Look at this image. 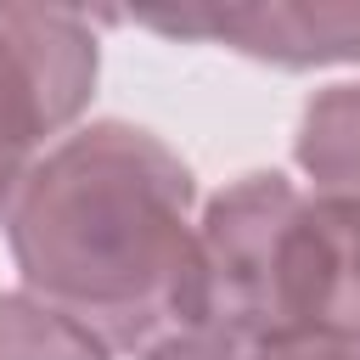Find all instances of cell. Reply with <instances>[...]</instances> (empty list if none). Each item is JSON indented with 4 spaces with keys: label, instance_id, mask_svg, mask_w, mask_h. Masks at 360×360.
<instances>
[{
    "label": "cell",
    "instance_id": "obj_8",
    "mask_svg": "<svg viewBox=\"0 0 360 360\" xmlns=\"http://www.w3.org/2000/svg\"><path fill=\"white\" fill-rule=\"evenodd\" d=\"M146 360H242V343H225L208 332H169L146 349Z\"/></svg>",
    "mask_w": 360,
    "mask_h": 360
},
{
    "label": "cell",
    "instance_id": "obj_1",
    "mask_svg": "<svg viewBox=\"0 0 360 360\" xmlns=\"http://www.w3.org/2000/svg\"><path fill=\"white\" fill-rule=\"evenodd\" d=\"M197 180L174 146L124 118L62 135L22 180L6 242L22 292L62 309L107 349L180 332Z\"/></svg>",
    "mask_w": 360,
    "mask_h": 360
},
{
    "label": "cell",
    "instance_id": "obj_6",
    "mask_svg": "<svg viewBox=\"0 0 360 360\" xmlns=\"http://www.w3.org/2000/svg\"><path fill=\"white\" fill-rule=\"evenodd\" d=\"M0 360H112V349L62 309L28 292H0Z\"/></svg>",
    "mask_w": 360,
    "mask_h": 360
},
{
    "label": "cell",
    "instance_id": "obj_5",
    "mask_svg": "<svg viewBox=\"0 0 360 360\" xmlns=\"http://www.w3.org/2000/svg\"><path fill=\"white\" fill-rule=\"evenodd\" d=\"M292 158L315 197H360V79L326 84L304 101Z\"/></svg>",
    "mask_w": 360,
    "mask_h": 360
},
{
    "label": "cell",
    "instance_id": "obj_2",
    "mask_svg": "<svg viewBox=\"0 0 360 360\" xmlns=\"http://www.w3.org/2000/svg\"><path fill=\"white\" fill-rule=\"evenodd\" d=\"M180 332L360 343V197H315L276 169L231 180L197 219Z\"/></svg>",
    "mask_w": 360,
    "mask_h": 360
},
{
    "label": "cell",
    "instance_id": "obj_4",
    "mask_svg": "<svg viewBox=\"0 0 360 360\" xmlns=\"http://www.w3.org/2000/svg\"><path fill=\"white\" fill-rule=\"evenodd\" d=\"M124 22L163 39L225 45L270 68H343L360 62V0H259V6H180V11H129Z\"/></svg>",
    "mask_w": 360,
    "mask_h": 360
},
{
    "label": "cell",
    "instance_id": "obj_7",
    "mask_svg": "<svg viewBox=\"0 0 360 360\" xmlns=\"http://www.w3.org/2000/svg\"><path fill=\"white\" fill-rule=\"evenodd\" d=\"M242 360H360V343H338V338H270V343H242Z\"/></svg>",
    "mask_w": 360,
    "mask_h": 360
},
{
    "label": "cell",
    "instance_id": "obj_3",
    "mask_svg": "<svg viewBox=\"0 0 360 360\" xmlns=\"http://www.w3.org/2000/svg\"><path fill=\"white\" fill-rule=\"evenodd\" d=\"M101 73L96 22L79 11L0 6V225L28 169L73 129Z\"/></svg>",
    "mask_w": 360,
    "mask_h": 360
}]
</instances>
